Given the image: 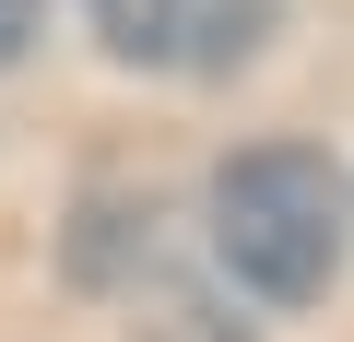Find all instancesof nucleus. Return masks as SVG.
<instances>
[{"instance_id":"1","label":"nucleus","mask_w":354,"mask_h":342,"mask_svg":"<svg viewBox=\"0 0 354 342\" xmlns=\"http://www.w3.org/2000/svg\"><path fill=\"white\" fill-rule=\"evenodd\" d=\"M213 260L272 295V307H307L330 272H342V165L307 153V142H248L213 165Z\"/></svg>"},{"instance_id":"2","label":"nucleus","mask_w":354,"mask_h":342,"mask_svg":"<svg viewBox=\"0 0 354 342\" xmlns=\"http://www.w3.org/2000/svg\"><path fill=\"white\" fill-rule=\"evenodd\" d=\"M283 0H95V24L118 59L142 71H236L260 36H272Z\"/></svg>"},{"instance_id":"3","label":"nucleus","mask_w":354,"mask_h":342,"mask_svg":"<svg viewBox=\"0 0 354 342\" xmlns=\"http://www.w3.org/2000/svg\"><path fill=\"white\" fill-rule=\"evenodd\" d=\"M153 342H236V330H225L213 307H165V319H153Z\"/></svg>"},{"instance_id":"4","label":"nucleus","mask_w":354,"mask_h":342,"mask_svg":"<svg viewBox=\"0 0 354 342\" xmlns=\"http://www.w3.org/2000/svg\"><path fill=\"white\" fill-rule=\"evenodd\" d=\"M36 12H48V0H0V59H24V36H36Z\"/></svg>"}]
</instances>
